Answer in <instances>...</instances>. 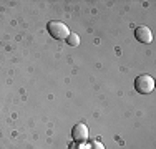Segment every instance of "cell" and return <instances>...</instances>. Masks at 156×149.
<instances>
[{
  "mask_svg": "<svg viewBox=\"0 0 156 149\" xmlns=\"http://www.w3.org/2000/svg\"><path fill=\"white\" fill-rule=\"evenodd\" d=\"M47 30L55 40H66V36L70 35V30L63 22H58V20H51L48 22L47 25Z\"/></svg>",
  "mask_w": 156,
  "mask_h": 149,
  "instance_id": "1",
  "label": "cell"
},
{
  "mask_svg": "<svg viewBox=\"0 0 156 149\" xmlns=\"http://www.w3.org/2000/svg\"><path fill=\"white\" fill-rule=\"evenodd\" d=\"M135 88L140 95H150L154 89V80L150 74H140L135 80Z\"/></svg>",
  "mask_w": 156,
  "mask_h": 149,
  "instance_id": "2",
  "label": "cell"
},
{
  "mask_svg": "<svg viewBox=\"0 0 156 149\" xmlns=\"http://www.w3.org/2000/svg\"><path fill=\"white\" fill-rule=\"evenodd\" d=\"M72 137H73V141H76V143H85V141L88 139L87 124H83V123H76V124L73 126V129H72Z\"/></svg>",
  "mask_w": 156,
  "mask_h": 149,
  "instance_id": "3",
  "label": "cell"
},
{
  "mask_svg": "<svg viewBox=\"0 0 156 149\" xmlns=\"http://www.w3.org/2000/svg\"><path fill=\"white\" fill-rule=\"evenodd\" d=\"M135 36H136V40H138L140 43H151L153 42V32H151L148 27H136L135 30Z\"/></svg>",
  "mask_w": 156,
  "mask_h": 149,
  "instance_id": "4",
  "label": "cell"
},
{
  "mask_svg": "<svg viewBox=\"0 0 156 149\" xmlns=\"http://www.w3.org/2000/svg\"><path fill=\"white\" fill-rule=\"evenodd\" d=\"M66 43H68L70 47H76V45L80 43V36H78L76 33H70V35L66 36Z\"/></svg>",
  "mask_w": 156,
  "mask_h": 149,
  "instance_id": "5",
  "label": "cell"
},
{
  "mask_svg": "<svg viewBox=\"0 0 156 149\" xmlns=\"http://www.w3.org/2000/svg\"><path fill=\"white\" fill-rule=\"evenodd\" d=\"M88 149H105V146H103V144L100 143V141H93V143H90Z\"/></svg>",
  "mask_w": 156,
  "mask_h": 149,
  "instance_id": "6",
  "label": "cell"
}]
</instances>
